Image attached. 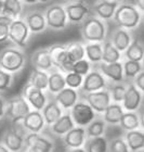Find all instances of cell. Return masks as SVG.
<instances>
[{
	"mask_svg": "<svg viewBox=\"0 0 144 152\" xmlns=\"http://www.w3.org/2000/svg\"><path fill=\"white\" fill-rule=\"evenodd\" d=\"M2 15L9 16L12 20L22 18L23 2L21 0H1Z\"/></svg>",
	"mask_w": 144,
	"mask_h": 152,
	"instance_id": "obj_30",
	"label": "cell"
},
{
	"mask_svg": "<svg viewBox=\"0 0 144 152\" xmlns=\"http://www.w3.org/2000/svg\"><path fill=\"white\" fill-rule=\"evenodd\" d=\"M87 138L85 127L75 126L62 137V140L67 149H76V148H82Z\"/></svg>",
	"mask_w": 144,
	"mask_h": 152,
	"instance_id": "obj_14",
	"label": "cell"
},
{
	"mask_svg": "<svg viewBox=\"0 0 144 152\" xmlns=\"http://www.w3.org/2000/svg\"><path fill=\"white\" fill-rule=\"evenodd\" d=\"M44 14L47 27L53 31H62L68 25V19L63 4H52L48 7Z\"/></svg>",
	"mask_w": 144,
	"mask_h": 152,
	"instance_id": "obj_4",
	"label": "cell"
},
{
	"mask_svg": "<svg viewBox=\"0 0 144 152\" xmlns=\"http://www.w3.org/2000/svg\"><path fill=\"white\" fill-rule=\"evenodd\" d=\"M85 53L91 64H100L103 56V42H86Z\"/></svg>",
	"mask_w": 144,
	"mask_h": 152,
	"instance_id": "obj_28",
	"label": "cell"
},
{
	"mask_svg": "<svg viewBox=\"0 0 144 152\" xmlns=\"http://www.w3.org/2000/svg\"><path fill=\"white\" fill-rule=\"evenodd\" d=\"M99 71L105 76V78L110 83H122L125 80L122 62L120 61L114 62V63L101 62L99 64Z\"/></svg>",
	"mask_w": 144,
	"mask_h": 152,
	"instance_id": "obj_15",
	"label": "cell"
},
{
	"mask_svg": "<svg viewBox=\"0 0 144 152\" xmlns=\"http://www.w3.org/2000/svg\"><path fill=\"white\" fill-rule=\"evenodd\" d=\"M66 45L67 53H68L69 59L75 63L76 61L82 60L86 58L85 53V45L79 42V41H72Z\"/></svg>",
	"mask_w": 144,
	"mask_h": 152,
	"instance_id": "obj_38",
	"label": "cell"
},
{
	"mask_svg": "<svg viewBox=\"0 0 144 152\" xmlns=\"http://www.w3.org/2000/svg\"><path fill=\"white\" fill-rule=\"evenodd\" d=\"M31 33L29 32V28L26 22L23 18L13 20L10 24L9 28V40L12 42L15 47H19L21 49L25 48L28 44L29 37Z\"/></svg>",
	"mask_w": 144,
	"mask_h": 152,
	"instance_id": "obj_5",
	"label": "cell"
},
{
	"mask_svg": "<svg viewBox=\"0 0 144 152\" xmlns=\"http://www.w3.org/2000/svg\"><path fill=\"white\" fill-rule=\"evenodd\" d=\"M50 0H38V2H40V3H47L49 2Z\"/></svg>",
	"mask_w": 144,
	"mask_h": 152,
	"instance_id": "obj_55",
	"label": "cell"
},
{
	"mask_svg": "<svg viewBox=\"0 0 144 152\" xmlns=\"http://www.w3.org/2000/svg\"><path fill=\"white\" fill-rule=\"evenodd\" d=\"M80 35L85 42H103L107 36L106 23L95 15L88 16L81 23Z\"/></svg>",
	"mask_w": 144,
	"mask_h": 152,
	"instance_id": "obj_3",
	"label": "cell"
},
{
	"mask_svg": "<svg viewBox=\"0 0 144 152\" xmlns=\"http://www.w3.org/2000/svg\"><path fill=\"white\" fill-rule=\"evenodd\" d=\"M127 85L122 83H110L107 86V90L110 91L112 102L115 103H121L125 98Z\"/></svg>",
	"mask_w": 144,
	"mask_h": 152,
	"instance_id": "obj_39",
	"label": "cell"
},
{
	"mask_svg": "<svg viewBox=\"0 0 144 152\" xmlns=\"http://www.w3.org/2000/svg\"><path fill=\"white\" fill-rule=\"evenodd\" d=\"M0 152H10V151H9V149L3 145V143L0 142Z\"/></svg>",
	"mask_w": 144,
	"mask_h": 152,
	"instance_id": "obj_52",
	"label": "cell"
},
{
	"mask_svg": "<svg viewBox=\"0 0 144 152\" xmlns=\"http://www.w3.org/2000/svg\"><path fill=\"white\" fill-rule=\"evenodd\" d=\"M122 69H124V77H125V79L133 80L135 78V76L143 70V65H142V62L125 60L122 62Z\"/></svg>",
	"mask_w": 144,
	"mask_h": 152,
	"instance_id": "obj_37",
	"label": "cell"
},
{
	"mask_svg": "<svg viewBox=\"0 0 144 152\" xmlns=\"http://www.w3.org/2000/svg\"><path fill=\"white\" fill-rule=\"evenodd\" d=\"M64 8L67 14L68 22L73 24H81L91 13L90 6L82 0L66 3Z\"/></svg>",
	"mask_w": 144,
	"mask_h": 152,
	"instance_id": "obj_10",
	"label": "cell"
},
{
	"mask_svg": "<svg viewBox=\"0 0 144 152\" xmlns=\"http://www.w3.org/2000/svg\"><path fill=\"white\" fill-rule=\"evenodd\" d=\"M110 82L105 78V76L99 70H91L84 77L81 88L79 89L80 94H89V92L99 91L102 89H106Z\"/></svg>",
	"mask_w": 144,
	"mask_h": 152,
	"instance_id": "obj_11",
	"label": "cell"
},
{
	"mask_svg": "<svg viewBox=\"0 0 144 152\" xmlns=\"http://www.w3.org/2000/svg\"><path fill=\"white\" fill-rule=\"evenodd\" d=\"M27 147H37L44 152H52L54 143L48 137L40 133H29L25 137V148Z\"/></svg>",
	"mask_w": 144,
	"mask_h": 152,
	"instance_id": "obj_24",
	"label": "cell"
},
{
	"mask_svg": "<svg viewBox=\"0 0 144 152\" xmlns=\"http://www.w3.org/2000/svg\"><path fill=\"white\" fill-rule=\"evenodd\" d=\"M12 21L9 16L0 15V44L9 40V28Z\"/></svg>",
	"mask_w": 144,
	"mask_h": 152,
	"instance_id": "obj_42",
	"label": "cell"
},
{
	"mask_svg": "<svg viewBox=\"0 0 144 152\" xmlns=\"http://www.w3.org/2000/svg\"><path fill=\"white\" fill-rule=\"evenodd\" d=\"M91 70H92V64L85 58L82 60L76 61L75 63H74V65H73L72 72H75V73L85 77Z\"/></svg>",
	"mask_w": 144,
	"mask_h": 152,
	"instance_id": "obj_43",
	"label": "cell"
},
{
	"mask_svg": "<svg viewBox=\"0 0 144 152\" xmlns=\"http://www.w3.org/2000/svg\"><path fill=\"white\" fill-rule=\"evenodd\" d=\"M65 87V75L59 70L51 71V73L49 74V80H48V91L55 96Z\"/></svg>",
	"mask_w": 144,
	"mask_h": 152,
	"instance_id": "obj_29",
	"label": "cell"
},
{
	"mask_svg": "<svg viewBox=\"0 0 144 152\" xmlns=\"http://www.w3.org/2000/svg\"><path fill=\"white\" fill-rule=\"evenodd\" d=\"M113 21L118 27L132 31L140 25L142 13L132 3H119L113 16Z\"/></svg>",
	"mask_w": 144,
	"mask_h": 152,
	"instance_id": "obj_2",
	"label": "cell"
},
{
	"mask_svg": "<svg viewBox=\"0 0 144 152\" xmlns=\"http://www.w3.org/2000/svg\"><path fill=\"white\" fill-rule=\"evenodd\" d=\"M139 117H140V128L144 130V105L139 109Z\"/></svg>",
	"mask_w": 144,
	"mask_h": 152,
	"instance_id": "obj_47",
	"label": "cell"
},
{
	"mask_svg": "<svg viewBox=\"0 0 144 152\" xmlns=\"http://www.w3.org/2000/svg\"><path fill=\"white\" fill-rule=\"evenodd\" d=\"M124 113H125V110L122 108L121 103L112 102L102 113V118L107 125H118Z\"/></svg>",
	"mask_w": 144,
	"mask_h": 152,
	"instance_id": "obj_27",
	"label": "cell"
},
{
	"mask_svg": "<svg viewBox=\"0 0 144 152\" xmlns=\"http://www.w3.org/2000/svg\"><path fill=\"white\" fill-rule=\"evenodd\" d=\"M67 152H86V150L82 147V148H76V149H68Z\"/></svg>",
	"mask_w": 144,
	"mask_h": 152,
	"instance_id": "obj_51",
	"label": "cell"
},
{
	"mask_svg": "<svg viewBox=\"0 0 144 152\" xmlns=\"http://www.w3.org/2000/svg\"><path fill=\"white\" fill-rule=\"evenodd\" d=\"M142 151H143V152H144V149H143V150H142Z\"/></svg>",
	"mask_w": 144,
	"mask_h": 152,
	"instance_id": "obj_57",
	"label": "cell"
},
{
	"mask_svg": "<svg viewBox=\"0 0 144 152\" xmlns=\"http://www.w3.org/2000/svg\"><path fill=\"white\" fill-rule=\"evenodd\" d=\"M22 96L26 99V101L28 102L31 110H36V111H42V109L44 108V105L47 104L48 102V98L44 90L36 88L28 83L23 88Z\"/></svg>",
	"mask_w": 144,
	"mask_h": 152,
	"instance_id": "obj_12",
	"label": "cell"
},
{
	"mask_svg": "<svg viewBox=\"0 0 144 152\" xmlns=\"http://www.w3.org/2000/svg\"><path fill=\"white\" fill-rule=\"evenodd\" d=\"M135 6L141 13H144V0H135Z\"/></svg>",
	"mask_w": 144,
	"mask_h": 152,
	"instance_id": "obj_48",
	"label": "cell"
},
{
	"mask_svg": "<svg viewBox=\"0 0 144 152\" xmlns=\"http://www.w3.org/2000/svg\"><path fill=\"white\" fill-rule=\"evenodd\" d=\"M108 152H130L124 137H116L110 141Z\"/></svg>",
	"mask_w": 144,
	"mask_h": 152,
	"instance_id": "obj_41",
	"label": "cell"
},
{
	"mask_svg": "<svg viewBox=\"0 0 144 152\" xmlns=\"http://www.w3.org/2000/svg\"><path fill=\"white\" fill-rule=\"evenodd\" d=\"M118 4L119 3L114 0H99L93 6L94 15L103 21L113 20Z\"/></svg>",
	"mask_w": 144,
	"mask_h": 152,
	"instance_id": "obj_19",
	"label": "cell"
},
{
	"mask_svg": "<svg viewBox=\"0 0 144 152\" xmlns=\"http://www.w3.org/2000/svg\"><path fill=\"white\" fill-rule=\"evenodd\" d=\"M114 1L118 3H126V1H128V0H114Z\"/></svg>",
	"mask_w": 144,
	"mask_h": 152,
	"instance_id": "obj_53",
	"label": "cell"
},
{
	"mask_svg": "<svg viewBox=\"0 0 144 152\" xmlns=\"http://www.w3.org/2000/svg\"><path fill=\"white\" fill-rule=\"evenodd\" d=\"M132 83L135 84V87L144 95V70H142L138 75L135 76V78L132 80Z\"/></svg>",
	"mask_w": 144,
	"mask_h": 152,
	"instance_id": "obj_45",
	"label": "cell"
},
{
	"mask_svg": "<svg viewBox=\"0 0 144 152\" xmlns=\"http://www.w3.org/2000/svg\"><path fill=\"white\" fill-rule=\"evenodd\" d=\"M21 1L25 4H36L38 2V0H21Z\"/></svg>",
	"mask_w": 144,
	"mask_h": 152,
	"instance_id": "obj_50",
	"label": "cell"
},
{
	"mask_svg": "<svg viewBox=\"0 0 144 152\" xmlns=\"http://www.w3.org/2000/svg\"><path fill=\"white\" fill-rule=\"evenodd\" d=\"M24 152H44V150H41L40 148L37 147H27L24 149Z\"/></svg>",
	"mask_w": 144,
	"mask_h": 152,
	"instance_id": "obj_49",
	"label": "cell"
},
{
	"mask_svg": "<svg viewBox=\"0 0 144 152\" xmlns=\"http://www.w3.org/2000/svg\"><path fill=\"white\" fill-rule=\"evenodd\" d=\"M31 34H39L47 28L44 14L40 11H29L23 18Z\"/></svg>",
	"mask_w": 144,
	"mask_h": 152,
	"instance_id": "obj_20",
	"label": "cell"
},
{
	"mask_svg": "<svg viewBox=\"0 0 144 152\" xmlns=\"http://www.w3.org/2000/svg\"><path fill=\"white\" fill-rule=\"evenodd\" d=\"M65 83L66 87L79 90L84 83V76L79 75L75 72H69V73L65 74Z\"/></svg>",
	"mask_w": 144,
	"mask_h": 152,
	"instance_id": "obj_40",
	"label": "cell"
},
{
	"mask_svg": "<svg viewBox=\"0 0 144 152\" xmlns=\"http://www.w3.org/2000/svg\"><path fill=\"white\" fill-rule=\"evenodd\" d=\"M110 40L112 41V44L115 46L116 49L119 52L124 53L127 50V48L130 46V44L132 42L133 39H132V35L131 33H130V31H127L125 28L118 27V28H116L112 33Z\"/></svg>",
	"mask_w": 144,
	"mask_h": 152,
	"instance_id": "obj_22",
	"label": "cell"
},
{
	"mask_svg": "<svg viewBox=\"0 0 144 152\" xmlns=\"http://www.w3.org/2000/svg\"><path fill=\"white\" fill-rule=\"evenodd\" d=\"M13 74L8 73L0 69V92L7 91L13 84Z\"/></svg>",
	"mask_w": 144,
	"mask_h": 152,
	"instance_id": "obj_44",
	"label": "cell"
},
{
	"mask_svg": "<svg viewBox=\"0 0 144 152\" xmlns=\"http://www.w3.org/2000/svg\"><path fill=\"white\" fill-rule=\"evenodd\" d=\"M126 60L142 62L144 58V46L139 39H133L127 50L124 52Z\"/></svg>",
	"mask_w": 144,
	"mask_h": 152,
	"instance_id": "obj_34",
	"label": "cell"
},
{
	"mask_svg": "<svg viewBox=\"0 0 144 152\" xmlns=\"http://www.w3.org/2000/svg\"><path fill=\"white\" fill-rule=\"evenodd\" d=\"M0 15H2V2L0 0Z\"/></svg>",
	"mask_w": 144,
	"mask_h": 152,
	"instance_id": "obj_54",
	"label": "cell"
},
{
	"mask_svg": "<svg viewBox=\"0 0 144 152\" xmlns=\"http://www.w3.org/2000/svg\"><path fill=\"white\" fill-rule=\"evenodd\" d=\"M143 94L139 90L132 82L127 85L125 98L122 100L121 105L124 110L127 112H137L142 107L143 102Z\"/></svg>",
	"mask_w": 144,
	"mask_h": 152,
	"instance_id": "obj_13",
	"label": "cell"
},
{
	"mask_svg": "<svg viewBox=\"0 0 144 152\" xmlns=\"http://www.w3.org/2000/svg\"><path fill=\"white\" fill-rule=\"evenodd\" d=\"M107 124L104 122L102 117H95L88 126L85 127L86 134L88 138H93V137L104 136L105 130H106Z\"/></svg>",
	"mask_w": 144,
	"mask_h": 152,
	"instance_id": "obj_36",
	"label": "cell"
},
{
	"mask_svg": "<svg viewBox=\"0 0 144 152\" xmlns=\"http://www.w3.org/2000/svg\"><path fill=\"white\" fill-rule=\"evenodd\" d=\"M108 145L110 141L104 136L87 138L84 149L86 152H108Z\"/></svg>",
	"mask_w": 144,
	"mask_h": 152,
	"instance_id": "obj_31",
	"label": "cell"
},
{
	"mask_svg": "<svg viewBox=\"0 0 144 152\" xmlns=\"http://www.w3.org/2000/svg\"><path fill=\"white\" fill-rule=\"evenodd\" d=\"M31 111V105L22 95L13 97L7 101L6 116L11 121L24 118Z\"/></svg>",
	"mask_w": 144,
	"mask_h": 152,
	"instance_id": "obj_9",
	"label": "cell"
},
{
	"mask_svg": "<svg viewBox=\"0 0 144 152\" xmlns=\"http://www.w3.org/2000/svg\"><path fill=\"white\" fill-rule=\"evenodd\" d=\"M124 138L130 152H139L144 149V130L135 129L126 132Z\"/></svg>",
	"mask_w": 144,
	"mask_h": 152,
	"instance_id": "obj_26",
	"label": "cell"
},
{
	"mask_svg": "<svg viewBox=\"0 0 144 152\" xmlns=\"http://www.w3.org/2000/svg\"><path fill=\"white\" fill-rule=\"evenodd\" d=\"M31 63L36 70L44 71L48 73L54 69L53 62H52L48 48H40L35 51L31 57Z\"/></svg>",
	"mask_w": 144,
	"mask_h": 152,
	"instance_id": "obj_16",
	"label": "cell"
},
{
	"mask_svg": "<svg viewBox=\"0 0 144 152\" xmlns=\"http://www.w3.org/2000/svg\"><path fill=\"white\" fill-rule=\"evenodd\" d=\"M122 53L119 52L116 47L112 44L110 39H105L103 41V56H102V62L104 63H114L119 62L121 60Z\"/></svg>",
	"mask_w": 144,
	"mask_h": 152,
	"instance_id": "obj_33",
	"label": "cell"
},
{
	"mask_svg": "<svg viewBox=\"0 0 144 152\" xmlns=\"http://www.w3.org/2000/svg\"><path fill=\"white\" fill-rule=\"evenodd\" d=\"M81 100L87 102L97 114H102L112 103L110 91L107 88L89 94H81Z\"/></svg>",
	"mask_w": 144,
	"mask_h": 152,
	"instance_id": "obj_8",
	"label": "cell"
},
{
	"mask_svg": "<svg viewBox=\"0 0 144 152\" xmlns=\"http://www.w3.org/2000/svg\"><path fill=\"white\" fill-rule=\"evenodd\" d=\"M22 152H24V150H23V151H22Z\"/></svg>",
	"mask_w": 144,
	"mask_h": 152,
	"instance_id": "obj_58",
	"label": "cell"
},
{
	"mask_svg": "<svg viewBox=\"0 0 144 152\" xmlns=\"http://www.w3.org/2000/svg\"><path fill=\"white\" fill-rule=\"evenodd\" d=\"M48 49L50 52L54 69L59 70L63 74L72 72L74 62L69 59L65 44H54Z\"/></svg>",
	"mask_w": 144,
	"mask_h": 152,
	"instance_id": "obj_6",
	"label": "cell"
},
{
	"mask_svg": "<svg viewBox=\"0 0 144 152\" xmlns=\"http://www.w3.org/2000/svg\"><path fill=\"white\" fill-rule=\"evenodd\" d=\"M0 142L3 143L10 152H22L25 149V138L11 128L3 133Z\"/></svg>",
	"mask_w": 144,
	"mask_h": 152,
	"instance_id": "obj_18",
	"label": "cell"
},
{
	"mask_svg": "<svg viewBox=\"0 0 144 152\" xmlns=\"http://www.w3.org/2000/svg\"><path fill=\"white\" fill-rule=\"evenodd\" d=\"M48 80H49V73L40 70H33L28 79V84L34 86L40 90H48Z\"/></svg>",
	"mask_w": 144,
	"mask_h": 152,
	"instance_id": "obj_35",
	"label": "cell"
},
{
	"mask_svg": "<svg viewBox=\"0 0 144 152\" xmlns=\"http://www.w3.org/2000/svg\"><path fill=\"white\" fill-rule=\"evenodd\" d=\"M23 123L26 129L28 130V133H41L44 127L47 126L42 113L36 110H31L23 118Z\"/></svg>",
	"mask_w": 144,
	"mask_h": 152,
	"instance_id": "obj_21",
	"label": "cell"
},
{
	"mask_svg": "<svg viewBox=\"0 0 144 152\" xmlns=\"http://www.w3.org/2000/svg\"><path fill=\"white\" fill-rule=\"evenodd\" d=\"M75 126L76 125L74 123V121H73L72 116H71L69 111H66L65 113H63L62 116L60 117L55 123L52 124L49 127H50V132L53 134L54 136L62 138L64 135H66L69 130L73 129Z\"/></svg>",
	"mask_w": 144,
	"mask_h": 152,
	"instance_id": "obj_23",
	"label": "cell"
},
{
	"mask_svg": "<svg viewBox=\"0 0 144 152\" xmlns=\"http://www.w3.org/2000/svg\"><path fill=\"white\" fill-rule=\"evenodd\" d=\"M69 113L76 126L81 127L88 126L97 117V113L93 111V109L81 99L76 102V104L69 110Z\"/></svg>",
	"mask_w": 144,
	"mask_h": 152,
	"instance_id": "obj_7",
	"label": "cell"
},
{
	"mask_svg": "<svg viewBox=\"0 0 144 152\" xmlns=\"http://www.w3.org/2000/svg\"><path fill=\"white\" fill-rule=\"evenodd\" d=\"M79 99H80V96L78 90L69 88V87H65L54 96V100L59 103L60 107L64 111H69L76 104V102L79 101Z\"/></svg>",
	"mask_w": 144,
	"mask_h": 152,
	"instance_id": "obj_17",
	"label": "cell"
},
{
	"mask_svg": "<svg viewBox=\"0 0 144 152\" xmlns=\"http://www.w3.org/2000/svg\"><path fill=\"white\" fill-rule=\"evenodd\" d=\"M26 54L19 47H6L0 51V69L8 73L16 74L25 67Z\"/></svg>",
	"mask_w": 144,
	"mask_h": 152,
	"instance_id": "obj_1",
	"label": "cell"
},
{
	"mask_svg": "<svg viewBox=\"0 0 144 152\" xmlns=\"http://www.w3.org/2000/svg\"><path fill=\"white\" fill-rule=\"evenodd\" d=\"M119 126L124 132L140 129V117L138 112H127L122 114L119 121Z\"/></svg>",
	"mask_w": 144,
	"mask_h": 152,
	"instance_id": "obj_32",
	"label": "cell"
},
{
	"mask_svg": "<svg viewBox=\"0 0 144 152\" xmlns=\"http://www.w3.org/2000/svg\"><path fill=\"white\" fill-rule=\"evenodd\" d=\"M6 107H7V101L2 97H0V118L6 116Z\"/></svg>",
	"mask_w": 144,
	"mask_h": 152,
	"instance_id": "obj_46",
	"label": "cell"
},
{
	"mask_svg": "<svg viewBox=\"0 0 144 152\" xmlns=\"http://www.w3.org/2000/svg\"><path fill=\"white\" fill-rule=\"evenodd\" d=\"M142 65H143V70H144V58H143V60H142Z\"/></svg>",
	"mask_w": 144,
	"mask_h": 152,
	"instance_id": "obj_56",
	"label": "cell"
},
{
	"mask_svg": "<svg viewBox=\"0 0 144 152\" xmlns=\"http://www.w3.org/2000/svg\"><path fill=\"white\" fill-rule=\"evenodd\" d=\"M41 113H42V116L44 118L46 125L51 126L52 124L55 123L60 117L62 116L63 113H64V110L60 107V104L55 100H51V101L47 102V104L44 105Z\"/></svg>",
	"mask_w": 144,
	"mask_h": 152,
	"instance_id": "obj_25",
	"label": "cell"
}]
</instances>
